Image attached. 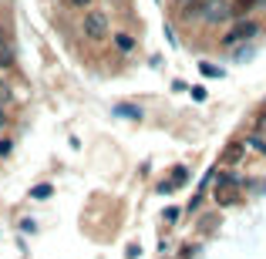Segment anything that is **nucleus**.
I'll list each match as a JSON object with an SVG mask.
<instances>
[{"instance_id":"f257e3e1","label":"nucleus","mask_w":266,"mask_h":259,"mask_svg":"<svg viewBox=\"0 0 266 259\" xmlns=\"http://www.w3.org/2000/svg\"><path fill=\"white\" fill-rule=\"evenodd\" d=\"M236 199H239V179L229 175V172H223V175L216 179V202L219 205H232Z\"/></svg>"},{"instance_id":"f03ea898","label":"nucleus","mask_w":266,"mask_h":259,"mask_svg":"<svg viewBox=\"0 0 266 259\" xmlns=\"http://www.w3.org/2000/svg\"><path fill=\"white\" fill-rule=\"evenodd\" d=\"M84 37L88 40H105L108 37V17H105V10H88L84 14Z\"/></svg>"},{"instance_id":"7ed1b4c3","label":"nucleus","mask_w":266,"mask_h":259,"mask_svg":"<svg viewBox=\"0 0 266 259\" xmlns=\"http://www.w3.org/2000/svg\"><path fill=\"white\" fill-rule=\"evenodd\" d=\"M249 37H256V24H253V20H239V24L223 37V44H226V47H236V44H243Z\"/></svg>"},{"instance_id":"20e7f679","label":"nucleus","mask_w":266,"mask_h":259,"mask_svg":"<svg viewBox=\"0 0 266 259\" xmlns=\"http://www.w3.org/2000/svg\"><path fill=\"white\" fill-rule=\"evenodd\" d=\"M229 17H232V7H229L226 0H206V7H202V20L219 24V20H229Z\"/></svg>"},{"instance_id":"39448f33","label":"nucleus","mask_w":266,"mask_h":259,"mask_svg":"<svg viewBox=\"0 0 266 259\" xmlns=\"http://www.w3.org/2000/svg\"><path fill=\"white\" fill-rule=\"evenodd\" d=\"M10 64H14V37L0 24V68H10Z\"/></svg>"},{"instance_id":"423d86ee","label":"nucleus","mask_w":266,"mask_h":259,"mask_svg":"<svg viewBox=\"0 0 266 259\" xmlns=\"http://www.w3.org/2000/svg\"><path fill=\"white\" fill-rule=\"evenodd\" d=\"M186 179H189V168H172V175L169 179H165V182H162V188H158V192H162V195H169V192H179V188H182V185H186Z\"/></svg>"},{"instance_id":"0eeeda50","label":"nucleus","mask_w":266,"mask_h":259,"mask_svg":"<svg viewBox=\"0 0 266 259\" xmlns=\"http://www.w3.org/2000/svg\"><path fill=\"white\" fill-rule=\"evenodd\" d=\"M243 151H246V145H243V142H232V145L223 151V158H219V162H223V165H236V162L243 158Z\"/></svg>"},{"instance_id":"6e6552de","label":"nucleus","mask_w":266,"mask_h":259,"mask_svg":"<svg viewBox=\"0 0 266 259\" xmlns=\"http://www.w3.org/2000/svg\"><path fill=\"white\" fill-rule=\"evenodd\" d=\"M256 3H260V0H236V3H232V17H246Z\"/></svg>"},{"instance_id":"1a4fd4ad","label":"nucleus","mask_w":266,"mask_h":259,"mask_svg":"<svg viewBox=\"0 0 266 259\" xmlns=\"http://www.w3.org/2000/svg\"><path fill=\"white\" fill-rule=\"evenodd\" d=\"M112 114H118V118H142V111L135 108V105H114Z\"/></svg>"},{"instance_id":"9d476101","label":"nucleus","mask_w":266,"mask_h":259,"mask_svg":"<svg viewBox=\"0 0 266 259\" xmlns=\"http://www.w3.org/2000/svg\"><path fill=\"white\" fill-rule=\"evenodd\" d=\"M202 7H206V0H192V3H186L182 17H186V20H192V17H202Z\"/></svg>"},{"instance_id":"9b49d317","label":"nucleus","mask_w":266,"mask_h":259,"mask_svg":"<svg viewBox=\"0 0 266 259\" xmlns=\"http://www.w3.org/2000/svg\"><path fill=\"white\" fill-rule=\"evenodd\" d=\"M114 47H118V51H125V54H128V51H132V47H135V40H132V34H114Z\"/></svg>"},{"instance_id":"f8f14e48","label":"nucleus","mask_w":266,"mask_h":259,"mask_svg":"<svg viewBox=\"0 0 266 259\" xmlns=\"http://www.w3.org/2000/svg\"><path fill=\"white\" fill-rule=\"evenodd\" d=\"M47 195H51V185L44 182V185H34V188H31V199H47Z\"/></svg>"},{"instance_id":"ddd939ff","label":"nucleus","mask_w":266,"mask_h":259,"mask_svg":"<svg viewBox=\"0 0 266 259\" xmlns=\"http://www.w3.org/2000/svg\"><path fill=\"white\" fill-rule=\"evenodd\" d=\"M199 68H202V74H206V77H219V68H216V64H209V61H202V64H199Z\"/></svg>"},{"instance_id":"4468645a","label":"nucleus","mask_w":266,"mask_h":259,"mask_svg":"<svg viewBox=\"0 0 266 259\" xmlns=\"http://www.w3.org/2000/svg\"><path fill=\"white\" fill-rule=\"evenodd\" d=\"M192 98H195V101H206V88H202V84H195V88H192Z\"/></svg>"},{"instance_id":"2eb2a0df","label":"nucleus","mask_w":266,"mask_h":259,"mask_svg":"<svg viewBox=\"0 0 266 259\" xmlns=\"http://www.w3.org/2000/svg\"><path fill=\"white\" fill-rule=\"evenodd\" d=\"M3 155H10V142H7V138L0 142V158H3Z\"/></svg>"},{"instance_id":"dca6fc26","label":"nucleus","mask_w":266,"mask_h":259,"mask_svg":"<svg viewBox=\"0 0 266 259\" xmlns=\"http://www.w3.org/2000/svg\"><path fill=\"white\" fill-rule=\"evenodd\" d=\"M3 101H7V84L0 81V108H3Z\"/></svg>"},{"instance_id":"f3484780","label":"nucleus","mask_w":266,"mask_h":259,"mask_svg":"<svg viewBox=\"0 0 266 259\" xmlns=\"http://www.w3.org/2000/svg\"><path fill=\"white\" fill-rule=\"evenodd\" d=\"M71 3H75V7H81V10H84V7H91V0H71Z\"/></svg>"},{"instance_id":"a211bd4d","label":"nucleus","mask_w":266,"mask_h":259,"mask_svg":"<svg viewBox=\"0 0 266 259\" xmlns=\"http://www.w3.org/2000/svg\"><path fill=\"white\" fill-rule=\"evenodd\" d=\"M3 125H7V114H3V108H0V128H3Z\"/></svg>"},{"instance_id":"6ab92c4d","label":"nucleus","mask_w":266,"mask_h":259,"mask_svg":"<svg viewBox=\"0 0 266 259\" xmlns=\"http://www.w3.org/2000/svg\"><path fill=\"white\" fill-rule=\"evenodd\" d=\"M182 3H189V0H182Z\"/></svg>"}]
</instances>
